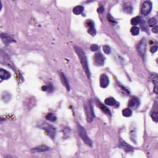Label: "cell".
<instances>
[{
  "instance_id": "cell-1",
  "label": "cell",
  "mask_w": 158,
  "mask_h": 158,
  "mask_svg": "<svg viewBox=\"0 0 158 158\" xmlns=\"http://www.w3.org/2000/svg\"><path fill=\"white\" fill-rule=\"evenodd\" d=\"M74 49H75V52H76L77 54L78 57H79V60L80 61L81 64H82V67L83 69V70L85 72L88 79H90V77H91V74H90V69H89L87 58V56H86L85 53L84 51L80 48L76 46H74Z\"/></svg>"
},
{
  "instance_id": "cell-2",
  "label": "cell",
  "mask_w": 158,
  "mask_h": 158,
  "mask_svg": "<svg viewBox=\"0 0 158 158\" xmlns=\"http://www.w3.org/2000/svg\"><path fill=\"white\" fill-rule=\"evenodd\" d=\"M78 132H79V135L80 137V138H82V140L85 142V143L86 145H87L89 146H93V142L88 137L87 135V132H86L85 129L81 126L80 125L78 124Z\"/></svg>"
},
{
  "instance_id": "cell-3",
  "label": "cell",
  "mask_w": 158,
  "mask_h": 158,
  "mask_svg": "<svg viewBox=\"0 0 158 158\" xmlns=\"http://www.w3.org/2000/svg\"><path fill=\"white\" fill-rule=\"evenodd\" d=\"M40 127L43 129L46 132L47 135L50 137H51L52 139H54L55 138V136L56 134V130L53 126L48 124V123H45V122H43L42 123L40 124Z\"/></svg>"
},
{
  "instance_id": "cell-4",
  "label": "cell",
  "mask_w": 158,
  "mask_h": 158,
  "mask_svg": "<svg viewBox=\"0 0 158 158\" xmlns=\"http://www.w3.org/2000/svg\"><path fill=\"white\" fill-rule=\"evenodd\" d=\"M85 111L86 115H87V120L88 122L90 123L93 121L95 118V113H94L92 103L91 101H88V103L86 104L85 106Z\"/></svg>"
},
{
  "instance_id": "cell-5",
  "label": "cell",
  "mask_w": 158,
  "mask_h": 158,
  "mask_svg": "<svg viewBox=\"0 0 158 158\" xmlns=\"http://www.w3.org/2000/svg\"><path fill=\"white\" fill-rule=\"evenodd\" d=\"M146 48H147L146 40L144 38L141 40V41L139 42L138 46H137V50H138V53L143 58H145V54H146Z\"/></svg>"
},
{
  "instance_id": "cell-6",
  "label": "cell",
  "mask_w": 158,
  "mask_h": 158,
  "mask_svg": "<svg viewBox=\"0 0 158 158\" xmlns=\"http://www.w3.org/2000/svg\"><path fill=\"white\" fill-rule=\"evenodd\" d=\"M152 6L151 2L149 1H146L143 3L141 8V13L144 16H147L151 12L152 10Z\"/></svg>"
},
{
  "instance_id": "cell-7",
  "label": "cell",
  "mask_w": 158,
  "mask_h": 158,
  "mask_svg": "<svg viewBox=\"0 0 158 158\" xmlns=\"http://www.w3.org/2000/svg\"><path fill=\"white\" fill-rule=\"evenodd\" d=\"M94 59H95V63L97 66H103L104 64H105V57L100 53L96 54Z\"/></svg>"
},
{
  "instance_id": "cell-8",
  "label": "cell",
  "mask_w": 158,
  "mask_h": 158,
  "mask_svg": "<svg viewBox=\"0 0 158 158\" xmlns=\"http://www.w3.org/2000/svg\"><path fill=\"white\" fill-rule=\"evenodd\" d=\"M119 146L120 148H121L122 149H123L127 153H132L133 152L134 149L132 146H131L130 145H129V144H127L125 141H124L122 140H120L119 144Z\"/></svg>"
},
{
  "instance_id": "cell-9",
  "label": "cell",
  "mask_w": 158,
  "mask_h": 158,
  "mask_svg": "<svg viewBox=\"0 0 158 158\" xmlns=\"http://www.w3.org/2000/svg\"><path fill=\"white\" fill-rule=\"evenodd\" d=\"M99 82H100V86L102 88H105L107 87V86L109 85V80L108 77L106 74H102L100 77Z\"/></svg>"
},
{
  "instance_id": "cell-10",
  "label": "cell",
  "mask_w": 158,
  "mask_h": 158,
  "mask_svg": "<svg viewBox=\"0 0 158 158\" xmlns=\"http://www.w3.org/2000/svg\"><path fill=\"white\" fill-rule=\"evenodd\" d=\"M140 105V100L136 97H132L129 102V106L131 108L137 109Z\"/></svg>"
},
{
  "instance_id": "cell-11",
  "label": "cell",
  "mask_w": 158,
  "mask_h": 158,
  "mask_svg": "<svg viewBox=\"0 0 158 158\" xmlns=\"http://www.w3.org/2000/svg\"><path fill=\"white\" fill-rule=\"evenodd\" d=\"M1 40L2 41H3V42L6 45H8L9 43L14 42V40L13 39H12L11 36H9L8 34H1Z\"/></svg>"
},
{
  "instance_id": "cell-12",
  "label": "cell",
  "mask_w": 158,
  "mask_h": 158,
  "mask_svg": "<svg viewBox=\"0 0 158 158\" xmlns=\"http://www.w3.org/2000/svg\"><path fill=\"white\" fill-rule=\"evenodd\" d=\"M60 78H61V82L63 84V85L66 88L67 91H70V87L69 83L68 80H67V78H66V75L63 74V73L61 72Z\"/></svg>"
},
{
  "instance_id": "cell-13",
  "label": "cell",
  "mask_w": 158,
  "mask_h": 158,
  "mask_svg": "<svg viewBox=\"0 0 158 158\" xmlns=\"http://www.w3.org/2000/svg\"><path fill=\"white\" fill-rule=\"evenodd\" d=\"M50 149V148L48 147L46 145H40V146H36L32 149V151L35 153H41V152L47 151Z\"/></svg>"
},
{
  "instance_id": "cell-14",
  "label": "cell",
  "mask_w": 158,
  "mask_h": 158,
  "mask_svg": "<svg viewBox=\"0 0 158 158\" xmlns=\"http://www.w3.org/2000/svg\"><path fill=\"white\" fill-rule=\"evenodd\" d=\"M11 77V74L8 71L6 70L3 69H0V77L2 80H8Z\"/></svg>"
},
{
  "instance_id": "cell-15",
  "label": "cell",
  "mask_w": 158,
  "mask_h": 158,
  "mask_svg": "<svg viewBox=\"0 0 158 158\" xmlns=\"http://www.w3.org/2000/svg\"><path fill=\"white\" fill-rule=\"evenodd\" d=\"M105 103L106 104V105H108V106H115V105H116L117 101H115V99H114V98L110 97V98H107L105 99Z\"/></svg>"
},
{
  "instance_id": "cell-16",
  "label": "cell",
  "mask_w": 158,
  "mask_h": 158,
  "mask_svg": "<svg viewBox=\"0 0 158 158\" xmlns=\"http://www.w3.org/2000/svg\"><path fill=\"white\" fill-rule=\"evenodd\" d=\"M84 11V8L82 6H77L73 9V12L75 15H79L82 14Z\"/></svg>"
},
{
  "instance_id": "cell-17",
  "label": "cell",
  "mask_w": 158,
  "mask_h": 158,
  "mask_svg": "<svg viewBox=\"0 0 158 158\" xmlns=\"http://www.w3.org/2000/svg\"><path fill=\"white\" fill-rule=\"evenodd\" d=\"M45 118L46 120L53 122H55V121L57 120V117H56V115L53 114V113H48V114H47L46 115Z\"/></svg>"
},
{
  "instance_id": "cell-18",
  "label": "cell",
  "mask_w": 158,
  "mask_h": 158,
  "mask_svg": "<svg viewBox=\"0 0 158 158\" xmlns=\"http://www.w3.org/2000/svg\"><path fill=\"white\" fill-rule=\"evenodd\" d=\"M122 115L126 117H129L132 115V111L130 108H125L122 111Z\"/></svg>"
},
{
  "instance_id": "cell-19",
  "label": "cell",
  "mask_w": 158,
  "mask_h": 158,
  "mask_svg": "<svg viewBox=\"0 0 158 158\" xmlns=\"http://www.w3.org/2000/svg\"><path fill=\"white\" fill-rule=\"evenodd\" d=\"M152 80H153V83L155 85V88H154V92L156 93H158V76L156 74H153L152 77Z\"/></svg>"
},
{
  "instance_id": "cell-20",
  "label": "cell",
  "mask_w": 158,
  "mask_h": 158,
  "mask_svg": "<svg viewBox=\"0 0 158 158\" xmlns=\"http://www.w3.org/2000/svg\"><path fill=\"white\" fill-rule=\"evenodd\" d=\"M141 22V18L140 16H137L135 18H133V19H132L131 20V24L132 26H137L138 24H140Z\"/></svg>"
},
{
  "instance_id": "cell-21",
  "label": "cell",
  "mask_w": 158,
  "mask_h": 158,
  "mask_svg": "<svg viewBox=\"0 0 158 158\" xmlns=\"http://www.w3.org/2000/svg\"><path fill=\"white\" fill-rule=\"evenodd\" d=\"M130 32L134 36H136V35H138L140 33V28H138V27H136V26H133L132 28L130 30Z\"/></svg>"
},
{
  "instance_id": "cell-22",
  "label": "cell",
  "mask_w": 158,
  "mask_h": 158,
  "mask_svg": "<svg viewBox=\"0 0 158 158\" xmlns=\"http://www.w3.org/2000/svg\"><path fill=\"white\" fill-rule=\"evenodd\" d=\"M100 108H101V109L103 111V113H105L106 114H107V115H111V111H109V109L107 108L106 106H105V105H100Z\"/></svg>"
},
{
  "instance_id": "cell-23",
  "label": "cell",
  "mask_w": 158,
  "mask_h": 158,
  "mask_svg": "<svg viewBox=\"0 0 158 158\" xmlns=\"http://www.w3.org/2000/svg\"><path fill=\"white\" fill-rule=\"evenodd\" d=\"M123 11L127 14H131L133 11V8L130 5H125L123 7Z\"/></svg>"
},
{
  "instance_id": "cell-24",
  "label": "cell",
  "mask_w": 158,
  "mask_h": 158,
  "mask_svg": "<svg viewBox=\"0 0 158 158\" xmlns=\"http://www.w3.org/2000/svg\"><path fill=\"white\" fill-rule=\"evenodd\" d=\"M88 33L91 36H95L97 34V30H96L95 27H93L88 28Z\"/></svg>"
},
{
  "instance_id": "cell-25",
  "label": "cell",
  "mask_w": 158,
  "mask_h": 158,
  "mask_svg": "<svg viewBox=\"0 0 158 158\" xmlns=\"http://www.w3.org/2000/svg\"><path fill=\"white\" fill-rule=\"evenodd\" d=\"M103 50L104 53H105L106 54H109L111 52V48L110 46H109L108 45H104L103 46Z\"/></svg>"
},
{
  "instance_id": "cell-26",
  "label": "cell",
  "mask_w": 158,
  "mask_h": 158,
  "mask_svg": "<svg viewBox=\"0 0 158 158\" xmlns=\"http://www.w3.org/2000/svg\"><path fill=\"white\" fill-rule=\"evenodd\" d=\"M157 20L155 18H151L149 20H148V24L149 26L151 27H154V26H156Z\"/></svg>"
},
{
  "instance_id": "cell-27",
  "label": "cell",
  "mask_w": 158,
  "mask_h": 158,
  "mask_svg": "<svg viewBox=\"0 0 158 158\" xmlns=\"http://www.w3.org/2000/svg\"><path fill=\"white\" fill-rule=\"evenodd\" d=\"M85 24H86V26L88 27V28H90V27H95V23H94V22L91 20H87Z\"/></svg>"
},
{
  "instance_id": "cell-28",
  "label": "cell",
  "mask_w": 158,
  "mask_h": 158,
  "mask_svg": "<svg viewBox=\"0 0 158 158\" xmlns=\"http://www.w3.org/2000/svg\"><path fill=\"white\" fill-rule=\"evenodd\" d=\"M151 117L153 119V121L155 122H158V113L157 112H153L151 114Z\"/></svg>"
},
{
  "instance_id": "cell-29",
  "label": "cell",
  "mask_w": 158,
  "mask_h": 158,
  "mask_svg": "<svg viewBox=\"0 0 158 158\" xmlns=\"http://www.w3.org/2000/svg\"><path fill=\"white\" fill-rule=\"evenodd\" d=\"M98 49H99V46L97 44H92L90 46V50H91V51H94V52L98 51Z\"/></svg>"
},
{
  "instance_id": "cell-30",
  "label": "cell",
  "mask_w": 158,
  "mask_h": 158,
  "mask_svg": "<svg viewBox=\"0 0 158 158\" xmlns=\"http://www.w3.org/2000/svg\"><path fill=\"white\" fill-rule=\"evenodd\" d=\"M3 97H4V98H3V100L5 102H7L6 99H8V100H9L10 99V95L9 93H4L3 95Z\"/></svg>"
},
{
  "instance_id": "cell-31",
  "label": "cell",
  "mask_w": 158,
  "mask_h": 158,
  "mask_svg": "<svg viewBox=\"0 0 158 158\" xmlns=\"http://www.w3.org/2000/svg\"><path fill=\"white\" fill-rule=\"evenodd\" d=\"M107 18H108V20L109 22H111L112 23H116V22H115V19H114V18H113V17L111 16V14H108V16H107Z\"/></svg>"
},
{
  "instance_id": "cell-32",
  "label": "cell",
  "mask_w": 158,
  "mask_h": 158,
  "mask_svg": "<svg viewBox=\"0 0 158 158\" xmlns=\"http://www.w3.org/2000/svg\"><path fill=\"white\" fill-rule=\"evenodd\" d=\"M141 26L142 28H143V30H146V29L147 28V26H146V23H145V22L144 21H142L141 23Z\"/></svg>"
},
{
  "instance_id": "cell-33",
  "label": "cell",
  "mask_w": 158,
  "mask_h": 158,
  "mask_svg": "<svg viewBox=\"0 0 158 158\" xmlns=\"http://www.w3.org/2000/svg\"><path fill=\"white\" fill-rule=\"evenodd\" d=\"M157 50H158V46H153V47L151 48L150 51H151V52L152 53H154L155 52H156Z\"/></svg>"
},
{
  "instance_id": "cell-34",
  "label": "cell",
  "mask_w": 158,
  "mask_h": 158,
  "mask_svg": "<svg viewBox=\"0 0 158 158\" xmlns=\"http://www.w3.org/2000/svg\"><path fill=\"white\" fill-rule=\"evenodd\" d=\"M105 11V8L103 6H100L99 8L98 9V12L99 14H101Z\"/></svg>"
},
{
  "instance_id": "cell-35",
  "label": "cell",
  "mask_w": 158,
  "mask_h": 158,
  "mask_svg": "<svg viewBox=\"0 0 158 158\" xmlns=\"http://www.w3.org/2000/svg\"><path fill=\"white\" fill-rule=\"evenodd\" d=\"M152 31H153V32L154 33V34H157L158 32V27L157 26H155L153 27V29H152Z\"/></svg>"
}]
</instances>
